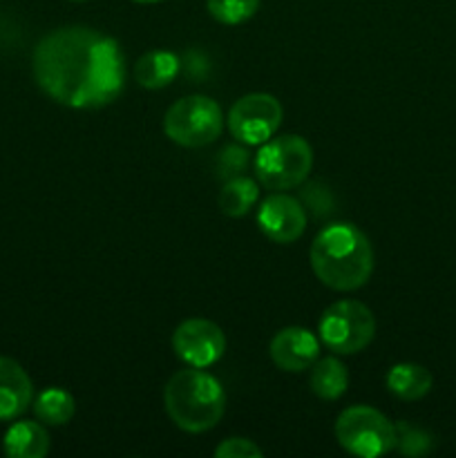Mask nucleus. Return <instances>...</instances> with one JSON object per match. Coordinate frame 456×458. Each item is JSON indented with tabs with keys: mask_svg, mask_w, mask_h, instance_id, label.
Returning <instances> with one entry per match:
<instances>
[{
	"mask_svg": "<svg viewBox=\"0 0 456 458\" xmlns=\"http://www.w3.org/2000/svg\"><path fill=\"white\" fill-rule=\"evenodd\" d=\"M215 456L217 458H259L262 456V450H259L253 441H249V438L232 437V438H226V441H222L217 447H215Z\"/></svg>",
	"mask_w": 456,
	"mask_h": 458,
	"instance_id": "21",
	"label": "nucleus"
},
{
	"mask_svg": "<svg viewBox=\"0 0 456 458\" xmlns=\"http://www.w3.org/2000/svg\"><path fill=\"white\" fill-rule=\"evenodd\" d=\"M224 130V114L217 101L201 94L179 98L164 116V132L183 148H204L217 141Z\"/></svg>",
	"mask_w": 456,
	"mask_h": 458,
	"instance_id": "5",
	"label": "nucleus"
},
{
	"mask_svg": "<svg viewBox=\"0 0 456 458\" xmlns=\"http://www.w3.org/2000/svg\"><path fill=\"white\" fill-rule=\"evenodd\" d=\"M313 150L298 134L271 137L255 155V177L268 191H291L308 177Z\"/></svg>",
	"mask_w": 456,
	"mask_h": 458,
	"instance_id": "4",
	"label": "nucleus"
},
{
	"mask_svg": "<svg viewBox=\"0 0 456 458\" xmlns=\"http://www.w3.org/2000/svg\"><path fill=\"white\" fill-rule=\"evenodd\" d=\"M308 258L317 280L340 293L365 286L374 273V249L353 224L340 222L322 228Z\"/></svg>",
	"mask_w": 456,
	"mask_h": 458,
	"instance_id": "2",
	"label": "nucleus"
},
{
	"mask_svg": "<svg viewBox=\"0 0 456 458\" xmlns=\"http://www.w3.org/2000/svg\"><path fill=\"white\" fill-rule=\"evenodd\" d=\"M134 3H139V4H155V3H161V0H134Z\"/></svg>",
	"mask_w": 456,
	"mask_h": 458,
	"instance_id": "23",
	"label": "nucleus"
},
{
	"mask_svg": "<svg viewBox=\"0 0 456 458\" xmlns=\"http://www.w3.org/2000/svg\"><path fill=\"white\" fill-rule=\"evenodd\" d=\"M210 16L222 25H241L259 9V0H206Z\"/></svg>",
	"mask_w": 456,
	"mask_h": 458,
	"instance_id": "19",
	"label": "nucleus"
},
{
	"mask_svg": "<svg viewBox=\"0 0 456 458\" xmlns=\"http://www.w3.org/2000/svg\"><path fill=\"white\" fill-rule=\"evenodd\" d=\"M34 398V385L27 371L12 358L0 356V420L25 414Z\"/></svg>",
	"mask_w": 456,
	"mask_h": 458,
	"instance_id": "12",
	"label": "nucleus"
},
{
	"mask_svg": "<svg viewBox=\"0 0 456 458\" xmlns=\"http://www.w3.org/2000/svg\"><path fill=\"white\" fill-rule=\"evenodd\" d=\"M34 79L56 103L94 110L114 101L125 83L119 43L92 27H61L34 49Z\"/></svg>",
	"mask_w": 456,
	"mask_h": 458,
	"instance_id": "1",
	"label": "nucleus"
},
{
	"mask_svg": "<svg viewBox=\"0 0 456 458\" xmlns=\"http://www.w3.org/2000/svg\"><path fill=\"white\" fill-rule=\"evenodd\" d=\"M311 392L322 401H338L349 387V371L338 358H317L311 365Z\"/></svg>",
	"mask_w": 456,
	"mask_h": 458,
	"instance_id": "16",
	"label": "nucleus"
},
{
	"mask_svg": "<svg viewBox=\"0 0 456 458\" xmlns=\"http://www.w3.org/2000/svg\"><path fill=\"white\" fill-rule=\"evenodd\" d=\"M335 438L349 454L376 458L396 447V425L374 407L356 405L338 416Z\"/></svg>",
	"mask_w": 456,
	"mask_h": 458,
	"instance_id": "6",
	"label": "nucleus"
},
{
	"mask_svg": "<svg viewBox=\"0 0 456 458\" xmlns=\"http://www.w3.org/2000/svg\"><path fill=\"white\" fill-rule=\"evenodd\" d=\"M179 74V56L165 49H152L143 54L134 65V76L137 83L146 89H161L173 83L174 76Z\"/></svg>",
	"mask_w": 456,
	"mask_h": 458,
	"instance_id": "15",
	"label": "nucleus"
},
{
	"mask_svg": "<svg viewBox=\"0 0 456 458\" xmlns=\"http://www.w3.org/2000/svg\"><path fill=\"white\" fill-rule=\"evenodd\" d=\"M259 231L277 244H293L307 231V213L300 199L273 192L259 204L258 210Z\"/></svg>",
	"mask_w": 456,
	"mask_h": 458,
	"instance_id": "10",
	"label": "nucleus"
},
{
	"mask_svg": "<svg viewBox=\"0 0 456 458\" xmlns=\"http://www.w3.org/2000/svg\"><path fill=\"white\" fill-rule=\"evenodd\" d=\"M282 103L273 94L253 92L237 98L228 112V130L246 146H262L282 125Z\"/></svg>",
	"mask_w": 456,
	"mask_h": 458,
	"instance_id": "8",
	"label": "nucleus"
},
{
	"mask_svg": "<svg viewBox=\"0 0 456 458\" xmlns=\"http://www.w3.org/2000/svg\"><path fill=\"white\" fill-rule=\"evenodd\" d=\"M173 349L179 360L186 362L188 367L206 369L224 356L226 338L215 322L204 320V318H190L174 329Z\"/></svg>",
	"mask_w": 456,
	"mask_h": 458,
	"instance_id": "9",
	"label": "nucleus"
},
{
	"mask_svg": "<svg viewBox=\"0 0 456 458\" xmlns=\"http://www.w3.org/2000/svg\"><path fill=\"white\" fill-rule=\"evenodd\" d=\"M317 335L326 349L340 356L360 353L376 335L374 313L358 300H340L322 313Z\"/></svg>",
	"mask_w": 456,
	"mask_h": 458,
	"instance_id": "7",
	"label": "nucleus"
},
{
	"mask_svg": "<svg viewBox=\"0 0 456 458\" xmlns=\"http://www.w3.org/2000/svg\"><path fill=\"white\" fill-rule=\"evenodd\" d=\"M76 405L72 394H67L65 389L49 387L45 392H40L34 401V414L36 419L43 425H49V428H61V425H67L74 416Z\"/></svg>",
	"mask_w": 456,
	"mask_h": 458,
	"instance_id": "18",
	"label": "nucleus"
},
{
	"mask_svg": "<svg viewBox=\"0 0 456 458\" xmlns=\"http://www.w3.org/2000/svg\"><path fill=\"white\" fill-rule=\"evenodd\" d=\"M259 199V188L249 177H231L219 192V208L228 217H244Z\"/></svg>",
	"mask_w": 456,
	"mask_h": 458,
	"instance_id": "17",
	"label": "nucleus"
},
{
	"mask_svg": "<svg viewBox=\"0 0 456 458\" xmlns=\"http://www.w3.org/2000/svg\"><path fill=\"white\" fill-rule=\"evenodd\" d=\"M165 411L179 429L201 434L213 429L226 410V394L215 376L199 367L182 369L164 389Z\"/></svg>",
	"mask_w": 456,
	"mask_h": 458,
	"instance_id": "3",
	"label": "nucleus"
},
{
	"mask_svg": "<svg viewBox=\"0 0 456 458\" xmlns=\"http://www.w3.org/2000/svg\"><path fill=\"white\" fill-rule=\"evenodd\" d=\"M402 456H425L434 450V438L416 425L396 423V447Z\"/></svg>",
	"mask_w": 456,
	"mask_h": 458,
	"instance_id": "20",
	"label": "nucleus"
},
{
	"mask_svg": "<svg viewBox=\"0 0 456 458\" xmlns=\"http://www.w3.org/2000/svg\"><path fill=\"white\" fill-rule=\"evenodd\" d=\"M74 3H83V0H74Z\"/></svg>",
	"mask_w": 456,
	"mask_h": 458,
	"instance_id": "24",
	"label": "nucleus"
},
{
	"mask_svg": "<svg viewBox=\"0 0 456 458\" xmlns=\"http://www.w3.org/2000/svg\"><path fill=\"white\" fill-rule=\"evenodd\" d=\"M3 445L9 458H43L49 452V434L40 423L21 420L7 429Z\"/></svg>",
	"mask_w": 456,
	"mask_h": 458,
	"instance_id": "13",
	"label": "nucleus"
},
{
	"mask_svg": "<svg viewBox=\"0 0 456 458\" xmlns=\"http://www.w3.org/2000/svg\"><path fill=\"white\" fill-rule=\"evenodd\" d=\"M271 360L277 369L298 374V371L311 369L313 362L320 356V338L313 331L302 327H286L277 331L271 340Z\"/></svg>",
	"mask_w": 456,
	"mask_h": 458,
	"instance_id": "11",
	"label": "nucleus"
},
{
	"mask_svg": "<svg viewBox=\"0 0 456 458\" xmlns=\"http://www.w3.org/2000/svg\"><path fill=\"white\" fill-rule=\"evenodd\" d=\"M219 161H222V165H219L222 173H226L228 177H237L244 170V165L249 164V157H246L241 148H226L222 157H219Z\"/></svg>",
	"mask_w": 456,
	"mask_h": 458,
	"instance_id": "22",
	"label": "nucleus"
},
{
	"mask_svg": "<svg viewBox=\"0 0 456 458\" xmlns=\"http://www.w3.org/2000/svg\"><path fill=\"white\" fill-rule=\"evenodd\" d=\"M434 378L429 369L414 362L393 365L387 374V389L401 401H420L432 389Z\"/></svg>",
	"mask_w": 456,
	"mask_h": 458,
	"instance_id": "14",
	"label": "nucleus"
}]
</instances>
